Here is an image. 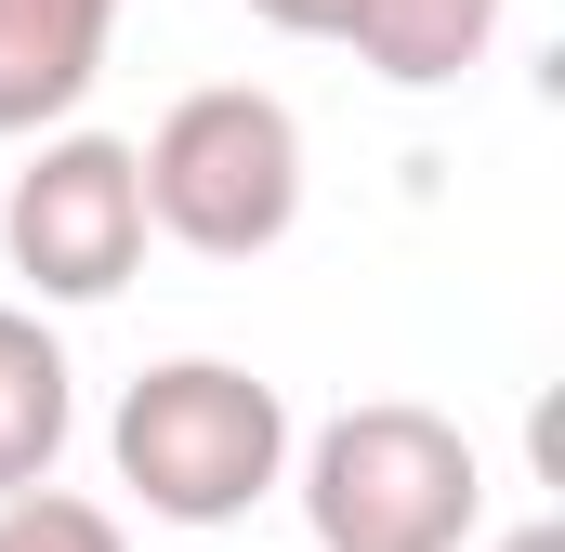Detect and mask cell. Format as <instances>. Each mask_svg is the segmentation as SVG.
Segmentation results:
<instances>
[{"mask_svg":"<svg viewBox=\"0 0 565 552\" xmlns=\"http://www.w3.org/2000/svg\"><path fill=\"white\" fill-rule=\"evenodd\" d=\"M0 552H132V527L79 487H26V500H0Z\"/></svg>","mask_w":565,"mask_h":552,"instance_id":"cell-8","label":"cell"},{"mask_svg":"<svg viewBox=\"0 0 565 552\" xmlns=\"http://www.w3.org/2000/svg\"><path fill=\"white\" fill-rule=\"evenodd\" d=\"M264 26H289V40H342V0H250Z\"/></svg>","mask_w":565,"mask_h":552,"instance_id":"cell-9","label":"cell"},{"mask_svg":"<svg viewBox=\"0 0 565 552\" xmlns=\"http://www.w3.org/2000/svg\"><path fill=\"white\" fill-rule=\"evenodd\" d=\"M132 171H145V237H171L198 264H264L302 224V119L277 93H250V79L184 93L132 145Z\"/></svg>","mask_w":565,"mask_h":552,"instance_id":"cell-3","label":"cell"},{"mask_svg":"<svg viewBox=\"0 0 565 552\" xmlns=\"http://www.w3.org/2000/svg\"><path fill=\"white\" fill-rule=\"evenodd\" d=\"M119 0H0V145H40L106 79Z\"/></svg>","mask_w":565,"mask_h":552,"instance_id":"cell-5","label":"cell"},{"mask_svg":"<svg viewBox=\"0 0 565 552\" xmlns=\"http://www.w3.org/2000/svg\"><path fill=\"white\" fill-rule=\"evenodd\" d=\"M342 40H355L369 79H395V93H447L460 66H487L500 0H342Z\"/></svg>","mask_w":565,"mask_h":552,"instance_id":"cell-7","label":"cell"},{"mask_svg":"<svg viewBox=\"0 0 565 552\" xmlns=\"http://www.w3.org/2000/svg\"><path fill=\"white\" fill-rule=\"evenodd\" d=\"M106 460L158 527H237L264 487H289V395L237 355H158L106 421Z\"/></svg>","mask_w":565,"mask_h":552,"instance_id":"cell-1","label":"cell"},{"mask_svg":"<svg viewBox=\"0 0 565 552\" xmlns=\"http://www.w3.org/2000/svg\"><path fill=\"white\" fill-rule=\"evenodd\" d=\"M302 527H316V552H473L487 460L447 408L369 395L302 434Z\"/></svg>","mask_w":565,"mask_h":552,"instance_id":"cell-2","label":"cell"},{"mask_svg":"<svg viewBox=\"0 0 565 552\" xmlns=\"http://www.w3.org/2000/svg\"><path fill=\"white\" fill-rule=\"evenodd\" d=\"M66 434H79V369H66V342H53L26 302H0V500L53 487Z\"/></svg>","mask_w":565,"mask_h":552,"instance_id":"cell-6","label":"cell"},{"mask_svg":"<svg viewBox=\"0 0 565 552\" xmlns=\"http://www.w3.org/2000/svg\"><path fill=\"white\" fill-rule=\"evenodd\" d=\"M487 552H565V527H513V540H487Z\"/></svg>","mask_w":565,"mask_h":552,"instance_id":"cell-10","label":"cell"},{"mask_svg":"<svg viewBox=\"0 0 565 552\" xmlns=\"http://www.w3.org/2000/svg\"><path fill=\"white\" fill-rule=\"evenodd\" d=\"M0 251L40 302H119L145 264V171L119 132H40L13 198H0Z\"/></svg>","mask_w":565,"mask_h":552,"instance_id":"cell-4","label":"cell"}]
</instances>
